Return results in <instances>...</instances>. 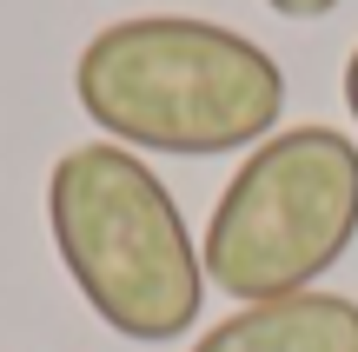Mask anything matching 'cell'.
<instances>
[{"label":"cell","mask_w":358,"mask_h":352,"mask_svg":"<svg viewBox=\"0 0 358 352\" xmlns=\"http://www.w3.org/2000/svg\"><path fill=\"white\" fill-rule=\"evenodd\" d=\"M73 100L127 153H252L279 133L285 66L219 20L133 13L80 47Z\"/></svg>","instance_id":"6da1fadb"},{"label":"cell","mask_w":358,"mask_h":352,"mask_svg":"<svg viewBox=\"0 0 358 352\" xmlns=\"http://www.w3.org/2000/svg\"><path fill=\"white\" fill-rule=\"evenodd\" d=\"M47 233L100 326L133 346H173L206 306V260L186 213L140 153L113 140L66 146L47 173Z\"/></svg>","instance_id":"7a4b0ae2"},{"label":"cell","mask_w":358,"mask_h":352,"mask_svg":"<svg viewBox=\"0 0 358 352\" xmlns=\"http://www.w3.org/2000/svg\"><path fill=\"white\" fill-rule=\"evenodd\" d=\"M192 352H358V300L319 286L292 300H259L219 319Z\"/></svg>","instance_id":"277c9868"},{"label":"cell","mask_w":358,"mask_h":352,"mask_svg":"<svg viewBox=\"0 0 358 352\" xmlns=\"http://www.w3.org/2000/svg\"><path fill=\"white\" fill-rule=\"evenodd\" d=\"M358 239V140L338 127H285L259 140L206 220V286L226 300L312 293Z\"/></svg>","instance_id":"3957f363"},{"label":"cell","mask_w":358,"mask_h":352,"mask_svg":"<svg viewBox=\"0 0 358 352\" xmlns=\"http://www.w3.org/2000/svg\"><path fill=\"white\" fill-rule=\"evenodd\" d=\"M345 106H352V120H358V47H352V60H345Z\"/></svg>","instance_id":"8992f818"},{"label":"cell","mask_w":358,"mask_h":352,"mask_svg":"<svg viewBox=\"0 0 358 352\" xmlns=\"http://www.w3.org/2000/svg\"><path fill=\"white\" fill-rule=\"evenodd\" d=\"M266 7H272V13H285V20H325L338 0H266Z\"/></svg>","instance_id":"5b68a950"}]
</instances>
